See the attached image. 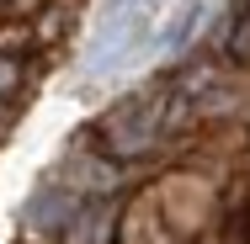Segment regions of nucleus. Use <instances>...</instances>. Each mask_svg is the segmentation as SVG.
I'll return each instance as SVG.
<instances>
[{"label":"nucleus","mask_w":250,"mask_h":244,"mask_svg":"<svg viewBox=\"0 0 250 244\" xmlns=\"http://www.w3.org/2000/svg\"><path fill=\"white\" fill-rule=\"evenodd\" d=\"M224 53H229V58H240V64L250 58V5L240 11V16H234V27H229V38H224Z\"/></svg>","instance_id":"nucleus-3"},{"label":"nucleus","mask_w":250,"mask_h":244,"mask_svg":"<svg viewBox=\"0 0 250 244\" xmlns=\"http://www.w3.org/2000/svg\"><path fill=\"white\" fill-rule=\"evenodd\" d=\"M202 11H208V0H176V11L165 16V27L154 32V48L160 53H181L187 43H192V32H197Z\"/></svg>","instance_id":"nucleus-2"},{"label":"nucleus","mask_w":250,"mask_h":244,"mask_svg":"<svg viewBox=\"0 0 250 244\" xmlns=\"http://www.w3.org/2000/svg\"><path fill=\"white\" fill-rule=\"evenodd\" d=\"M128 5H149V0H117V11H128Z\"/></svg>","instance_id":"nucleus-5"},{"label":"nucleus","mask_w":250,"mask_h":244,"mask_svg":"<svg viewBox=\"0 0 250 244\" xmlns=\"http://www.w3.org/2000/svg\"><path fill=\"white\" fill-rule=\"evenodd\" d=\"M16 80H21V69H16V64H11V58H0V96H5V91H11V85H16Z\"/></svg>","instance_id":"nucleus-4"},{"label":"nucleus","mask_w":250,"mask_h":244,"mask_svg":"<svg viewBox=\"0 0 250 244\" xmlns=\"http://www.w3.org/2000/svg\"><path fill=\"white\" fill-rule=\"evenodd\" d=\"M245 5H250V0H245Z\"/></svg>","instance_id":"nucleus-6"},{"label":"nucleus","mask_w":250,"mask_h":244,"mask_svg":"<svg viewBox=\"0 0 250 244\" xmlns=\"http://www.w3.org/2000/svg\"><path fill=\"white\" fill-rule=\"evenodd\" d=\"M160 128H165V96H139L106 122V138L117 154H144L160 138Z\"/></svg>","instance_id":"nucleus-1"}]
</instances>
